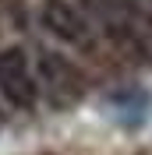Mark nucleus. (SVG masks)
Here are the masks:
<instances>
[{
  "mask_svg": "<svg viewBox=\"0 0 152 155\" xmlns=\"http://www.w3.org/2000/svg\"><path fill=\"white\" fill-rule=\"evenodd\" d=\"M0 95L11 109H36V102H39L36 71H32L21 46L0 49Z\"/></svg>",
  "mask_w": 152,
  "mask_h": 155,
  "instance_id": "obj_3",
  "label": "nucleus"
},
{
  "mask_svg": "<svg viewBox=\"0 0 152 155\" xmlns=\"http://www.w3.org/2000/svg\"><path fill=\"white\" fill-rule=\"evenodd\" d=\"M39 25L53 39L67 42L74 49H92L95 46V25L81 7H74L71 0H43L39 4Z\"/></svg>",
  "mask_w": 152,
  "mask_h": 155,
  "instance_id": "obj_2",
  "label": "nucleus"
},
{
  "mask_svg": "<svg viewBox=\"0 0 152 155\" xmlns=\"http://www.w3.org/2000/svg\"><path fill=\"white\" fill-rule=\"evenodd\" d=\"M92 25L131 60H152V11L131 0H88Z\"/></svg>",
  "mask_w": 152,
  "mask_h": 155,
  "instance_id": "obj_1",
  "label": "nucleus"
},
{
  "mask_svg": "<svg viewBox=\"0 0 152 155\" xmlns=\"http://www.w3.org/2000/svg\"><path fill=\"white\" fill-rule=\"evenodd\" d=\"M36 85L43 95H50L57 106H67V102H78L81 92H85V78L81 71L64 60L60 53H50V49H39L36 57Z\"/></svg>",
  "mask_w": 152,
  "mask_h": 155,
  "instance_id": "obj_4",
  "label": "nucleus"
}]
</instances>
